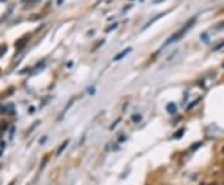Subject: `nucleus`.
I'll return each instance as SVG.
<instances>
[{
    "label": "nucleus",
    "mask_w": 224,
    "mask_h": 185,
    "mask_svg": "<svg viewBox=\"0 0 224 185\" xmlns=\"http://www.w3.org/2000/svg\"><path fill=\"white\" fill-rule=\"evenodd\" d=\"M194 23H195V18H193V19H191V20H188V21H187V24H186V25H184V26H183V28H182L179 31H177V33H176L173 36H172L171 39H169V40H168V41H167V44H169V42H174V41H178L181 37L184 36V35H186V33H187V31H188V30L192 28L193 25H194Z\"/></svg>",
    "instance_id": "f257e3e1"
},
{
    "label": "nucleus",
    "mask_w": 224,
    "mask_h": 185,
    "mask_svg": "<svg viewBox=\"0 0 224 185\" xmlns=\"http://www.w3.org/2000/svg\"><path fill=\"white\" fill-rule=\"evenodd\" d=\"M131 51H132V49H131V47H127V49H125L122 52H120L118 55H116V57H115L113 60H115V61H118V60H121L122 57H125V56H126L127 54H129Z\"/></svg>",
    "instance_id": "f03ea898"
},
{
    "label": "nucleus",
    "mask_w": 224,
    "mask_h": 185,
    "mask_svg": "<svg viewBox=\"0 0 224 185\" xmlns=\"http://www.w3.org/2000/svg\"><path fill=\"white\" fill-rule=\"evenodd\" d=\"M28 40H29V37H25L24 40H23V39H20V40L16 42V47H18V49H21V47H24V46H25V44L28 42Z\"/></svg>",
    "instance_id": "7ed1b4c3"
},
{
    "label": "nucleus",
    "mask_w": 224,
    "mask_h": 185,
    "mask_svg": "<svg viewBox=\"0 0 224 185\" xmlns=\"http://www.w3.org/2000/svg\"><path fill=\"white\" fill-rule=\"evenodd\" d=\"M167 111L169 112V113H176V111H177L176 105H174V103H168V106H167Z\"/></svg>",
    "instance_id": "20e7f679"
},
{
    "label": "nucleus",
    "mask_w": 224,
    "mask_h": 185,
    "mask_svg": "<svg viewBox=\"0 0 224 185\" xmlns=\"http://www.w3.org/2000/svg\"><path fill=\"white\" fill-rule=\"evenodd\" d=\"M67 144H68V141H65L64 143L60 146V148L57 149V152H56V155H60V154H61V152H63V150L66 148V146H67Z\"/></svg>",
    "instance_id": "39448f33"
},
{
    "label": "nucleus",
    "mask_w": 224,
    "mask_h": 185,
    "mask_svg": "<svg viewBox=\"0 0 224 185\" xmlns=\"http://www.w3.org/2000/svg\"><path fill=\"white\" fill-rule=\"evenodd\" d=\"M142 119V116L141 114H134V116H132V121L133 122H139Z\"/></svg>",
    "instance_id": "423d86ee"
},
{
    "label": "nucleus",
    "mask_w": 224,
    "mask_h": 185,
    "mask_svg": "<svg viewBox=\"0 0 224 185\" xmlns=\"http://www.w3.org/2000/svg\"><path fill=\"white\" fill-rule=\"evenodd\" d=\"M183 133H184V129H179L177 133H174V138H181Z\"/></svg>",
    "instance_id": "0eeeda50"
},
{
    "label": "nucleus",
    "mask_w": 224,
    "mask_h": 185,
    "mask_svg": "<svg viewBox=\"0 0 224 185\" xmlns=\"http://www.w3.org/2000/svg\"><path fill=\"white\" fill-rule=\"evenodd\" d=\"M5 52H6V46H5V45L0 46V56H3Z\"/></svg>",
    "instance_id": "6e6552de"
},
{
    "label": "nucleus",
    "mask_w": 224,
    "mask_h": 185,
    "mask_svg": "<svg viewBox=\"0 0 224 185\" xmlns=\"http://www.w3.org/2000/svg\"><path fill=\"white\" fill-rule=\"evenodd\" d=\"M9 110H14V107H13V105H9ZM1 111L6 112V111H8V108H3Z\"/></svg>",
    "instance_id": "1a4fd4ad"
},
{
    "label": "nucleus",
    "mask_w": 224,
    "mask_h": 185,
    "mask_svg": "<svg viewBox=\"0 0 224 185\" xmlns=\"http://www.w3.org/2000/svg\"><path fill=\"white\" fill-rule=\"evenodd\" d=\"M223 45H224V41L222 42V44H219L217 47H214V51H216V50H218V49H221V47H223Z\"/></svg>",
    "instance_id": "9d476101"
},
{
    "label": "nucleus",
    "mask_w": 224,
    "mask_h": 185,
    "mask_svg": "<svg viewBox=\"0 0 224 185\" xmlns=\"http://www.w3.org/2000/svg\"><path fill=\"white\" fill-rule=\"evenodd\" d=\"M116 26H117V24H113V25H112V26H111V28H108V29H107V30H106V31H110V30H111V29H115V28H116Z\"/></svg>",
    "instance_id": "9b49d317"
},
{
    "label": "nucleus",
    "mask_w": 224,
    "mask_h": 185,
    "mask_svg": "<svg viewBox=\"0 0 224 185\" xmlns=\"http://www.w3.org/2000/svg\"><path fill=\"white\" fill-rule=\"evenodd\" d=\"M222 153H223V154H224V147H223V148H222Z\"/></svg>",
    "instance_id": "f8f14e48"
},
{
    "label": "nucleus",
    "mask_w": 224,
    "mask_h": 185,
    "mask_svg": "<svg viewBox=\"0 0 224 185\" xmlns=\"http://www.w3.org/2000/svg\"><path fill=\"white\" fill-rule=\"evenodd\" d=\"M209 185H217V184H209Z\"/></svg>",
    "instance_id": "ddd939ff"
}]
</instances>
